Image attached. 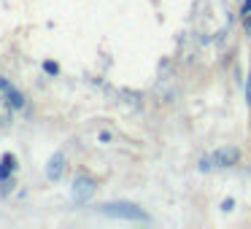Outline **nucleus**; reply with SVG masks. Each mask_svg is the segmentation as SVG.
Masks as SVG:
<instances>
[{
	"instance_id": "f257e3e1",
	"label": "nucleus",
	"mask_w": 251,
	"mask_h": 229,
	"mask_svg": "<svg viewBox=\"0 0 251 229\" xmlns=\"http://www.w3.org/2000/svg\"><path fill=\"white\" fill-rule=\"evenodd\" d=\"M103 213L114 218H132V221H143L146 218V213L138 205H132V202H108V205H103Z\"/></svg>"
},
{
	"instance_id": "9d476101",
	"label": "nucleus",
	"mask_w": 251,
	"mask_h": 229,
	"mask_svg": "<svg viewBox=\"0 0 251 229\" xmlns=\"http://www.w3.org/2000/svg\"><path fill=\"white\" fill-rule=\"evenodd\" d=\"M232 205H235L232 200H224V202H222V210H232Z\"/></svg>"
},
{
	"instance_id": "39448f33",
	"label": "nucleus",
	"mask_w": 251,
	"mask_h": 229,
	"mask_svg": "<svg viewBox=\"0 0 251 229\" xmlns=\"http://www.w3.org/2000/svg\"><path fill=\"white\" fill-rule=\"evenodd\" d=\"M0 92L6 94V100L14 105V108H22V105H25V97H22V92H17V89H14L11 84L6 81V78H0Z\"/></svg>"
},
{
	"instance_id": "6e6552de",
	"label": "nucleus",
	"mask_w": 251,
	"mask_h": 229,
	"mask_svg": "<svg viewBox=\"0 0 251 229\" xmlns=\"http://www.w3.org/2000/svg\"><path fill=\"white\" fill-rule=\"evenodd\" d=\"M44 70L51 73V76H57V73H60V68H57V62H44Z\"/></svg>"
},
{
	"instance_id": "423d86ee",
	"label": "nucleus",
	"mask_w": 251,
	"mask_h": 229,
	"mask_svg": "<svg viewBox=\"0 0 251 229\" xmlns=\"http://www.w3.org/2000/svg\"><path fill=\"white\" fill-rule=\"evenodd\" d=\"M11 108H14V105L8 103L6 97H0V127H8V124H11Z\"/></svg>"
},
{
	"instance_id": "1a4fd4ad",
	"label": "nucleus",
	"mask_w": 251,
	"mask_h": 229,
	"mask_svg": "<svg viewBox=\"0 0 251 229\" xmlns=\"http://www.w3.org/2000/svg\"><path fill=\"white\" fill-rule=\"evenodd\" d=\"M211 162H213V159H208V157H205V159H202V162H200V170H202V173H208V170L213 167Z\"/></svg>"
},
{
	"instance_id": "9b49d317",
	"label": "nucleus",
	"mask_w": 251,
	"mask_h": 229,
	"mask_svg": "<svg viewBox=\"0 0 251 229\" xmlns=\"http://www.w3.org/2000/svg\"><path fill=\"white\" fill-rule=\"evenodd\" d=\"M246 100L251 103V76H249V84H246Z\"/></svg>"
},
{
	"instance_id": "20e7f679",
	"label": "nucleus",
	"mask_w": 251,
	"mask_h": 229,
	"mask_svg": "<svg viewBox=\"0 0 251 229\" xmlns=\"http://www.w3.org/2000/svg\"><path fill=\"white\" fill-rule=\"evenodd\" d=\"M62 170H65V157H62L60 151L51 154L49 164H46V178H49V181H60L62 178Z\"/></svg>"
},
{
	"instance_id": "0eeeda50",
	"label": "nucleus",
	"mask_w": 251,
	"mask_h": 229,
	"mask_svg": "<svg viewBox=\"0 0 251 229\" xmlns=\"http://www.w3.org/2000/svg\"><path fill=\"white\" fill-rule=\"evenodd\" d=\"M14 170V157L11 154H3V159H0V178H8Z\"/></svg>"
},
{
	"instance_id": "f03ea898",
	"label": "nucleus",
	"mask_w": 251,
	"mask_h": 229,
	"mask_svg": "<svg viewBox=\"0 0 251 229\" xmlns=\"http://www.w3.org/2000/svg\"><path fill=\"white\" fill-rule=\"evenodd\" d=\"M95 194V181L92 178H76V183H73V200L76 202H87L89 197Z\"/></svg>"
},
{
	"instance_id": "f8f14e48",
	"label": "nucleus",
	"mask_w": 251,
	"mask_h": 229,
	"mask_svg": "<svg viewBox=\"0 0 251 229\" xmlns=\"http://www.w3.org/2000/svg\"><path fill=\"white\" fill-rule=\"evenodd\" d=\"M246 33L251 35V14H249V17H246Z\"/></svg>"
},
{
	"instance_id": "7ed1b4c3",
	"label": "nucleus",
	"mask_w": 251,
	"mask_h": 229,
	"mask_svg": "<svg viewBox=\"0 0 251 229\" xmlns=\"http://www.w3.org/2000/svg\"><path fill=\"white\" fill-rule=\"evenodd\" d=\"M238 159H240V151L235 146L219 148V151L213 154V162H216L219 167H232V164H238Z\"/></svg>"
}]
</instances>
